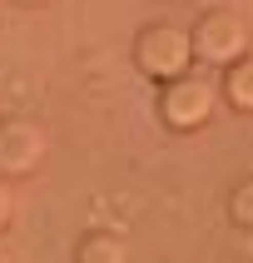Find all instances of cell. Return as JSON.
<instances>
[{
	"mask_svg": "<svg viewBox=\"0 0 253 263\" xmlns=\"http://www.w3.org/2000/svg\"><path fill=\"white\" fill-rule=\"evenodd\" d=\"M193 35L179 25H149L139 30V40H134V65L149 74V80H179V74L193 65Z\"/></svg>",
	"mask_w": 253,
	"mask_h": 263,
	"instance_id": "obj_1",
	"label": "cell"
},
{
	"mask_svg": "<svg viewBox=\"0 0 253 263\" xmlns=\"http://www.w3.org/2000/svg\"><path fill=\"white\" fill-rule=\"evenodd\" d=\"M213 100H219V89L208 85V80H189V74H179V80H169V89H164L159 115H164L169 129L193 134V129H204V119L213 115Z\"/></svg>",
	"mask_w": 253,
	"mask_h": 263,
	"instance_id": "obj_2",
	"label": "cell"
},
{
	"mask_svg": "<svg viewBox=\"0 0 253 263\" xmlns=\"http://www.w3.org/2000/svg\"><path fill=\"white\" fill-rule=\"evenodd\" d=\"M193 50L208 65H233L238 55H248V25L233 10H208L193 30Z\"/></svg>",
	"mask_w": 253,
	"mask_h": 263,
	"instance_id": "obj_3",
	"label": "cell"
},
{
	"mask_svg": "<svg viewBox=\"0 0 253 263\" xmlns=\"http://www.w3.org/2000/svg\"><path fill=\"white\" fill-rule=\"evenodd\" d=\"M45 159V134L30 124V119H10V124H0V174L10 179H25L35 174Z\"/></svg>",
	"mask_w": 253,
	"mask_h": 263,
	"instance_id": "obj_4",
	"label": "cell"
},
{
	"mask_svg": "<svg viewBox=\"0 0 253 263\" xmlns=\"http://www.w3.org/2000/svg\"><path fill=\"white\" fill-rule=\"evenodd\" d=\"M219 95L233 104L238 115H253V55H238L233 65H223Z\"/></svg>",
	"mask_w": 253,
	"mask_h": 263,
	"instance_id": "obj_5",
	"label": "cell"
},
{
	"mask_svg": "<svg viewBox=\"0 0 253 263\" xmlns=\"http://www.w3.org/2000/svg\"><path fill=\"white\" fill-rule=\"evenodd\" d=\"M80 258H109V263H119L124 258V249H119V238H109V234H94V238H85V249H80Z\"/></svg>",
	"mask_w": 253,
	"mask_h": 263,
	"instance_id": "obj_6",
	"label": "cell"
},
{
	"mask_svg": "<svg viewBox=\"0 0 253 263\" xmlns=\"http://www.w3.org/2000/svg\"><path fill=\"white\" fill-rule=\"evenodd\" d=\"M228 209H233V223H238V229H253V179H243V184L233 189Z\"/></svg>",
	"mask_w": 253,
	"mask_h": 263,
	"instance_id": "obj_7",
	"label": "cell"
},
{
	"mask_svg": "<svg viewBox=\"0 0 253 263\" xmlns=\"http://www.w3.org/2000/svg\"><path fill=\"white\" fill-rule=\"evenodd\" d=\"M10 219H15V204H10V189L0 184V234L10 229Z\"/></svg>",
	"mask_w": 253,
	"mask_h": 263,
	"instance_id": "obj_8",
	"label": "cell"
},
{
	"mask_svg": "<svg viewBox=\"0 0 253 263\" xmlns=\"http://www.w3.org/2000/svg\"><path fill=\"white\" fill-rule=\"evenodd\" d=\"M15 5H45V0H15Z\"/></svg>",
	"mask_w": 253,
	"mask_h": 263,
	"instance_id": "obj_9",
	"label": "cell"
}]
</instances>
